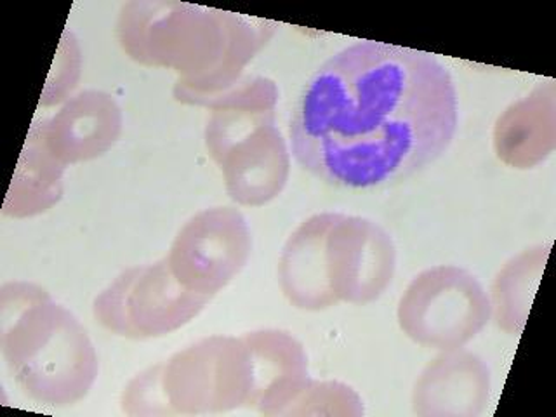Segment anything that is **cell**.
I'll return each instance as SVG.
<instances>
[{
  "mask_svg": "<svg viewBox=\"0 0 556 417\" xmlns=\"http://www.w3.org/2000/svg\"><path fill=\"white\" fill-rule=\"evenodd\" d=\"M457 91L433 54L364 40L318 66L292 112L295 162L344 190H376L421 173L447 152Z\"/></svg>",
  "mask_w": 556,
  "mask_h": 417,
  "instance_id": "obj_1",
  "label": "cell"
},
{
  "mask_svg": "<svg viewBox=\"0 0 556 417\" xmlns=\"http://www.w3.org/2000/svg\"><path fill=\"white\" fill-rule=\"evenodd\" d=\"M395 271V248L374 223L321 214L304 223L287 243L280 277L300 308H327L339 300H376Z\"/></svg>",
  "mask_w": 556,
  "mask_h": 417,
  "instance_id": "obj_2",
  "label": "cell"
},
{
  "mask_svg": "<svg viewBox=\"0 0 556 417\" xmlns=\"http://www.w3.org/2000/svg\"><path fill=\"white\" fill-rule=\"evenodd\" d=\"M491 317V300L482 283L456 265L433 266L417 275L399 306L405 334L439 352L460 350Z\"/></svg>",
  "mask_w": 556,
  "mask_h": 417,
  "instance_id": "obj_3",
  "label": "cell"
},
{
  "mask_svg": "<svg viewBox=\"0 0 556 417\" xmlns=\"http://www.w3.org/2000/svg\"><path fill=\"white\" fill-rule=\"evenodd\" d=\"M491 399V370L469 352H443L417 379L413 405L417 416L475 417Z\"/></svg>",
  "mask_w": 556,
  "mask_h": 417,
  "instance_id": "obj_4",
  "label": "cell"
},
{
  "mask_svg": "<svg viewBox=\"0 0 556 417\" xmlns=\"http://www.w3.org/2000/svg\"><path fill=\"white\" fill-rule=\"evenodd\" d=\"M226 216L228 211L197 217L182 233V239L179 237V242L193 245L195 251H174V256L178 257L174 268L181 269L185 275L182 283L197 289L200 294H208L225 286L248 257V230L243 223L228 237H219Z\"/></svg>",
  "mask_w": 556,
  "mask_h": 417,
  "instance_id": "obj_5",
  "label": "cell"
},
{
  "mask_svg": "<svg viewBox=\"0 0 556 417\" xmlns=\"http://www.w3.org/2000/svg\"><path fill=\"white\" fill-rule=\"evenodd\" d=\"M495 152L501 161L530 169L555 148V87H535L530 96L511 104L497 121Z\"/></svg>",
  "mask_w": 556,
  "mask_h": 417,
  "instance_id": "obj_6",
  "label": "cell"
},
{
  "mask_svg": "<svg viewBox=\"0 0 556 417\" xmlns=\"http://www.w3.org/2000/svg\"><path fill=\"white\" fill-rule=\"evenodd\" d=\"M549 243L535 245L508 261L492 286V317L508 334H520L549 256Z\"/></svg>",
  "mask_w": 556,
  "mask_h": 417,
  "instance_id": "obj_7",
  "label": "cell"
}]
</instances>
